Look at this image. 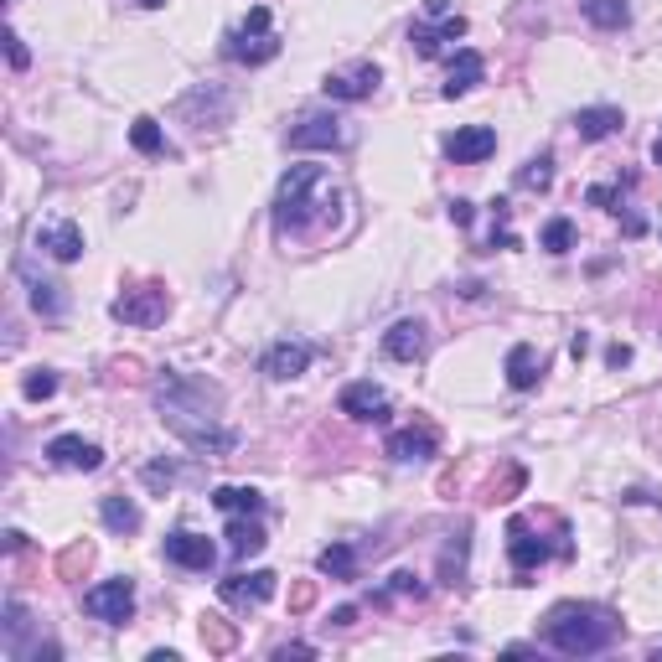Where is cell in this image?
I'll return each mask as SVG.
<instances>
[{"mask_svg":"<svg viewBox=\"0 0 662 662\" xmlns=\"http://www.w3.org/2000/svg\"><path fill=\"white\" fill-rule=\"evenodd\" d=\"M337 207V187L321 166H290L280 176V192H275V233H306L316 223L331 218Z\"/></svg>","mask_w":662,"mask_h":662,"instance_id":"1","label":"cell"},{"mask_svg":"<svg viewBox=\"0 0 662 662\" xmlns=\"http://www.w3.org/2000/svg\"><path fill=\"white\" fill-rule=\"evenodd\" d=\"M616 637H621V621L606 606H575L569 600V606H554L544 621V642L564 657H595L616 647Z\"/></svg>","mask_w":662,"mask_h":662,"instance_id":"2","label":"cell"},{"mask_svg":"<svg viewBox=\"0 0 662 662\" xmlns=\"http://www.w3.org/2000/svg\"><path fill=\"white\" fill-rule=\"evenodd\" d=\"M223 52L233 57V63L244 68H264L280 57V37H275V21H269V6H254L244 21L233 26V32L223 37Z\"/></svg>","mask_w":662,"mask_h":662,"instance_id":"3","label":"cell"},{"mask_svg":"<svg viewBox=\"0 0 662 662\" xmlns=\"http://www.w3.org/2000/svg\"><path fill=\"white\" fill-rule=\"evenodd\" d=\"M161 425L197 456H233L238 450V430L218 425V414H161Z\"/></svg>","mask_w":662,"mask_h":662,"instance_id":"4","label":"cell"},{"mask_svg":"<svg viewBox=\"0 0 662 662\" xmlns=\"http://www.w3.org/2000/svg\"><path fill=\"white\" fill-rule=\"evenodd\" d=\"M156 404H161V414H218L223 388H218V383H207V378L166 373L161 388H156Z\"/></svg>","mask_w":662,"mask_h":662,"instance_id":"5","label":"cell"},{"mask_svg":"<svg viewBox=\"0 0 662 662\" xmlns=\"http://www.w3.org/2000/svg\"><path fill=\"white\" fill-rule=\"evenodd\" d=\"M166 311H171V295L156 280H145V285H135L125 295H114V306H109V316L125 321V326H156V321H166Z\"/></svg>","mask_w":662,"mask_h":662,"instance_id":"6","label":"cell"},{"mask_svg":"<svg viewBox=\"0 0 662 662\" xmlns=\"http://www.w3.org/2000/svg\"><path fill=\"white\" fill-rule=\"evenodd\" d=\"M507 559H513V569H518V585H528L523 575H533L538 564L554 559V544L533 533V518L528 513H518L513 523H507Z\"/></svg>","mask_w":662,"mask_h":662,"instance_id":"7","label":"cell"},{"mask_svg":"<svg viewBox=\"0 0 662 662\" xmlns=\"http://www.w3.org/2000/svg\"><path fill=\"white\" fill-rule=\"evenodd\" d=\"M83 611L109 621V626H125L135 616V585L130 580H104V585H94L83 595Z\"/></svg>","mask_w":662,"mask_h":662,"instance_id":"8","label":"cell"},{"mask_svg":"<svg viewBox=\"0 0 662 662\" xmlns=\"http://www.w3.org/2000/svg\"><path fill=\"white\" fill-rule=\"evenodd\" d=\"M378 83H383L378 63H357V68H347V73H326L321 94H326V99H337V104H357V99H373V94H378Z\"/></svg>","mask_w":662,"mask_h":662,"instance_id":"9","label":"cell"},{"mask_svg":"<svg viewBox=\"0 0 662 662\" xmlns=\"http://www.w3.org/2000/svg\"><path fill=\"white\" fill-rule=\"evenodd\" d=\"M352 135L342 130L337 114H306L300 125L290 130V150H342Z\"/></svg>","mask_w":662,"mask_h":662,"instance_id":"10","label":"cell"},{"mask_svg":"<svg viewBox=\"0 0 662 662\" xmlns=\"http://www.w3.org/2000/svg\"><path fill=\"white\" fill-rule=\"evenodd\" d=\"M275 585H280V575L275 569H238V575H228V580H218V595L228 600V606H264L269 595H275Z\"/></svg>","mask_w":662,"mask_h":662,"instance_id":"11","label":"cell"},{"mask_svg":"<svg viewBox=\"0 0 662 662\" xmlns=\"http://www.w3.org/2000/svg\"><path fill=\"white\" fill-rule=\"evenodd\" d=\"M47 461L63 466V471H99L104 466V450L83 435H52L47 440Z\"/></svg>","mask_w":662,"mask_h":662,"instance_id":"12","label":"cell"},{"mask_svg":"<svg viewBox=\"0 0 662 662\" xmlns=\"http://www.w3.org/2000/svg\"><path fill=\"white\" fill-rule=\"evenodd\" d=\"M311 357H316V352H311L306 342H275V347L259 357V373L275 378V383H290V378H300V373L311 368Z\"/></svg>","mask_w":662,"mask_h":662,"instance_id":"13","label":"cell"},{"mask_svg":"<svg viewBox=\"0 0 662 662\" xmlns=\"http://www.w3.org/2000/svg\"><path fill=\"white\" fill-rule=\"evenodd\" d=\"M492 150H497V130L492 125H466L456 135H445V156L456 166H476V161H487Z\"/></svg>","mask_w":662,"mask_h":662,"instance_id":"14","label":"cell"},{"mask_svg":"<svg viewBox=\"0 0 662 662\" xmlns=\"http://www.w3.org/2000/svg\"><path fill=\"white\" fill-rule=\"evenodd\" d=\"M461 37H466V16H456V11H445L435 26H425V21L409 26V42H414L419 57H440L445 42H461Z\"/></svg>","mask_w":662,"mask_h":662,"instance_id":"15","label":"cell"},{"mask_svg":"<svg viewBox=\"0 0 662 662\" xmlns=\"http://www.w3.org/2000/svg\"><path fill=\"white\" fill-rule=\"evenodd\" d=\"M337 409H342L347 419H388V394H383L373 378H357V383L342 388Z\"/></svg>","mask_w":662,"mask_h":662,"instance_id":"16","label":"cell"},{"mask_svg":"<svg viewBox=\"0 0 662 662\" xmlns=\"http://www.w3.org/2000/svg\"><path fill=\"white\" fill-rule=\"evenodd\" d=\"M166 559L176 569H213L218 549H213V538H202V533H187V528H176L166 538Z\"/></svg>","mask_w":662,"mask_h":662,"instance_id":"17","label":"cell"},{"mask_svg":"<svg viewBox=\"0 0 662 662\" xmlns=\"http://www.w3.org/2000/svg\"><path fill=\"white\" fill-rule=\"evenodd\" d=\"M425 347H430L425 321H394V326L383 331V352L394 357V363H419V357H425Z\"/></svg>","mask_w":662,"mask_h":662,"instance_id":"18","label":"cell"},{"mask_svg":"<svg viewBox=\"0 0 662 662\" xmlns=\"http://www.w3.org/2000/svg\"><path fill=\"white\" fill-rule=\"evenodd\" d=\"M383 450H388L394 461H430L435 450H440V440H435L430 425H409V430H394V435H388Z\"/></svg>","mask_w":662,"mask_h":662,"instance_id":"19","label":"cell"},{"mask_svg":"<svg viewBox=\"0 0 662 662\" xmlns=\"http://www.w3.org/2000/svg\"><path fill=\"white\" fill-rule=\"evenodd\" d=\"M37 249H47L52 259H63V264H73L78 254H83V228L78 223H42L37 228Z\"/></svg>","mask_w":662,"mask_h":662,"instance_id":"20","label":"cell"},{"mask_svg":"<svg viewBox=\"0 0 662 662\" xmlns=\"http://www.w3.org/2000/svg\"><path fill=\"white\" fill-rule=\"evenodd\" d=\"M16 275L26 280V295H32V311H37V316L57 321V316L68 311V295H63V285H52V280L32 275V269H26V264H16Z\"/></svg>","mask_w":662,"mask_h":662,"instance_id":"21","label":"cell"},{"mask_svg":"<svg viewBox=\"0 0 662 662\" xmlns=\"http://www.w3.org/2000/svg\"><path fill=\"white\" fill-rule=\"evenodd\" d=\"M502 368H507V383L528 394V388H538V378H544V352H538L533 342H518L513 352H507Z\"/></svg>","mask_w":662,"mask_h":662,"instance_id":"22","label":"cell"},{"mask_svg":"<svg viewBox=\"0 0 662 662\" xmlns=\"http://www.w3.org/2000/svg\"><path fill=\"white\" fill-rule=\"evenodd\" d=\"M481 78H487V63H481V52L461 47V52H456V63H450V78H445L440 94H445V99H461V94H471Z\"/></svg>","mask_w":662,"mask_h":662,"instance_id":"23","label":"cell"},{"mask_svg":"<svg viewBox=\"0 0 662 662\" xmlns=\"http://www.w3.org/2000/svg\"><path fill=\"white\" fill-rule=\"evenodd\" d=\"M228 549H233V559H249V554H259L264 544H269V533H264V523L259 518H249V513H233V523H228Z\"/></svg>","mask_w":662,"mask_h":662,"instance_id":"24","label":"cell"},{"mask_svg":"<svg viewBox=\"0 0 662 662\" xmlns=\"http://www.w3.org/2000/svg\"><path fill=\"white\" fill-rule=\"evenodd\" d=\"M621 125H626V119H621V109H611V104H595V109H580V114H575L580 140H611Z\"/></svg>","mask_w":662,"mask_h":662,"instance_id":"25","label":"cell"},{"mask_svg":"<svg viewBox=\"0 0 662 662\" xmlns=\"http://www.w3.org/2000/svg\"><path fill=\"white\" fill-rule=\"evenodd\" d=\"M580 11H585L590 26H600V32H621V26L631 21L626 0H580Z\"/></svg>","mask_w":662,"mask_h":662,"instance_id":"26","label":"cell"},{"mask_svg":"<svg viewBox=\"0 0 662 662\" xmlns=\"http://www.w3.org/2000/svg\"><path fill=\"white\" fill-rule=\"evenodd\" d=\"M99 518H104V528H109V533L125 538V533H135V528H140V507H135L130 497H104V502H99Z\"/></svg>","mask_w":662,"mask_h":662,"instance_id":"27","label":"cell"},{"mask_svg":"<svg viewBox=\"0 0 662 662\" xmlns=\"http://www.w3.org/2000/svg\"><path fill=\"white\" fill-rule=\"evenodd\" d=\"M213 507H218V513H249V518H259L264 497L254 487H213Z\"/></svg>","mask_w":662,"mask_h":662,"instance_id":"28","label":"cell"},{"mask_svg":"<svg viewBox=\"0 0 662 662\" xmlns=\"http://www.w3.org/2000/svg\"><path fill=\"white\" fill-rule=\"evenodd\" d=\"M466 554H471V528H461V533L445 544V554H440V580H445V585H461V580H466Z\"/></svg>","mask_w":662,"mask_h":662,"instance_id":"29","label":"cell"},{"mask_svg":"<svg viewBox=\"0 0 662 662\" xmlns=\"http://www.w3.org/2000/svg\"><path fill=\"white\" fill-rule=\"evenodd\" d=\"M316 569L331 575V580H357V549L352 544H331V549H321Z\"/></svg>","mask_w":662,"mask_h":662,"instance_id":"30","label":"cell"},{"mask_svg":"<svg viewBox=\"0 0 662 662\" xmlns=\"http://www.w3.org/2000/svg\"><path fill=\"white\" fill-rule=\"evenodd\" d=\"M202 647L213 652V657H228L238 647V626L223 621V616H202Z\"/></svg>","mask_w":662,"mask_h":662,"instance_id":"31","label":"cell"},{"mask_svg":"<svg viewBox=\"0 0 662 662\" xmlns=\"http://www.w3.org/2000/svg\"><path fill=\"white\" fill-rule=\"evenodd\" d=\"M26 631H32V621H26V606L11 595V600H6V657H11V662H21V652H26Z\"/></svg>","mask_w":662,"mask_h":662,"instance_id":"32","label":"cell"},{"mask_svg":"<svg viewBox=\"0 0 662 662\" xmlns=\"http://www.w3.org/2000/svg\"><path fill=\"white\" fill-rule=\"evenodd\" d=\"M549 182H554V156H549V150H544V156H528L523 171H518V187L523 192H549Z\"/></svg>","mask_w":662,"mask_h":662,"instance_id":"33","label":"cell"},{"mask_svg":"<svg viewBox=\"0 0 662 662\" xmlns=\"http://www.w3.org/2000/svg\"><path fill=\"white\" fill-rule=\"evenodd\" d=\"M130 145L140 150V156H161V150H166V135H161V125H156L150 114H140L135 125H130Z\"/></svg>","mask_w":662,"mask_h":662,"instance_id":"34","label":"cell"},{"mask_svg":"<svg viewBox=\"0 0 662 662\" xmlns=\"http://www.w3.org/2000/svg\"><path fill=\"white\" fill-rule=\"evenodd\" d=\"M88 564H94V544H83V538H78V544H68L63 554H57V580H78Z\"/></svg>","mask_w":662,"mask_h":662,"instance_id":"35","label":"cell"},{"mask_svg":"<svg viewBox=\"0 0 662 662\" xmlns=\"http://www.w3.org/2000/svg\"><path fill=\"white\" fill-rule=\"evenodd\" d=\"M394 595L425 600V580H419V575H409V569H399V575L388 580V590H378V595H373V606H388V600H394Z\"/></svg>","mask_w":662,"mask_h":662,"instance_id":"36","label":"cell"},{"mask_svg":"<svg viewBox=\"0 0 662 662\" xmlns=\"http://www.w3.org/2000/svg\"><path fill=\"white\" fill-rule=\"evenodd\" d=\"M544 249L549 254H569V249H575V223H569V218H549L544 223Z\"/></svg>","mask_w":662,"mask_h":662,"instance_id":"37","label":"cell"},{"mask_svg":"<svg viewBox=\"0 0 662 662\" xmlns=\"http://www.w3.org/2000/svg\"><path fill=\"white\" fill-rule=\"evenodd\" d=\"M21 394L32 399V404L52 399V394H57V373H52V368H37V373H26V378H21Z\"/></svg>","mask_w":662,"mask_h":662,"instance_id":"38","label":"cell"},{"mask_svg":"<svg viewBox=\"0 0 662 662\" xmlns=\"http://www.w3.org/2000/svg\"><path fill=\"white\" fill-rule=\"evenodd\" d=\"M140 476H145V487H150V492H161V497L176 487V466H171V461H150Z\"/></svg>","mask_w":662,"mask_h":662,"instance_id":"39","label":"cell"},{"mask_svg":"<svg viewBox=\"0 0 662 662\" xmlns=\"http://www.w3.org/2000/svg\"><path fill=\"white\" fill-rule=\"evenodd\" d=\"M492 218H497V223H507V202H502V197L492 202ZM487 249H518V238L507 233V228H492V244H487Z\"/></svg>","mask_w":662,"mask_h":662,"instance_id":"40","label":"cell"},{"mask_svg":"<svg viewBox=\"0 0 662 662\" xmlns=\"http://www.w3.org/2000/svg\"><path fill=\"white\" fill-rule=\"evenodd\" d=\"M316 606V580H300V585H290V611L300 616V611H311Z\"/></svg>","mask_w":662,"mask_h":662,"instance_id":"41","label":"cell"},{"mask_svg":"<svg viewBox=\"0 0 662 662\" xmlns=\"http://www.w3.org/2000/svg\"><path fill=\"white\" fill-rule=\"evenodd\" d=\"M621 187H631V176H626ZM621 187H590L585 202H590V207H616V202H621Z\"/></svg>","mask_w":662,"mask_h":662,"instance_id":"42","label":"cell"},{"mask_svg":"<svg viewBox=\"0 0 662 662\" xmlns=\"http://www.w3.org/2000/svg\"><path fill=\"white\" fill-rule=\"evenodd\" d=\"M6 57H11V68H16V73H21L26 63H32V52L21 47V37H16V32H6Z\"/></svg>","mask_w":662,"mask_h":662,"instance_id":"43","label":"cell"},{"mask_svg":"<svg viewBox=\"0 0 662 662\" xmlns=\"http://www.w3.org/2000/svg\"><path fill=\"white\" fill-rule=\"evenodd\" d=\"M450 223H456V228H471V223H476V207H471L466 197H456V202H450Z\"/></svg>","mask_w":662,"mask_h":662,"instance_id":"44","label":"cell"},{"mask_svg":"<svg viewBox=\"0 0 662 662\" xmlns=\"http://www.w3.org/2000/svg\"><path fill=\"white\" fill-rule=\"evenodd\" d=\"M290 657H316V647L311 642H285V647H275V662H290Z\"/></svg>","mask_w":662,"mask_h":662,"instance_id":"45","label":"cell"},{"mask_svg":"<svg viewBox=\"0 0 662 662\" xmlns=\"http://www.w3.org/2000/svg\"><path fill=\"white\" fill-rule=\"evenodd\" d=\"M331 626H337V631H352V626H357V606H342V611H331Z\"/></svg>","mask_w":662,"mask_h":662,"instance_id":"46","label":"cell"},{"mask_svg":"<svg viewBox=\"0 0 662 662\" xmlns=\"http://www.w3.org/2000/svg\"><path fill=\"white\" fill-rule=\"evenodd\" d=\"M606 363H611V368H626V363H631V347H626V342L606 347Z\"/></svg>","mask_w":662,"mask_h":662,"instance_id":"47","label":"cell"},{"mask_svg":"<svg viewBox=\"0 0 662 662\" xmlns=\"http://www.w3.org/2000/svg\"><path fill=\"white\" fill-rule=\"evenodd\" d=\"M114 378H140V357H125V363H114Z\"/></svg>","mask_w":662,"mask_h":662,"instance_id":"48","label":"cell"},{"mask_svg":"<svg viewBox=\"0 0 662 662\" xmlns=\"http://www.w3.org/2000/svg\"><path fill=\"white\" fill-rule=\"evenodd\" d=\"M26 549V533L21 528H6V554H21Z\"/></svg>","mask_w":662,"mask_h":662,"instance_id":"49","label":"cell"},{"mask_svg":"<svg viewBox=\"0 0 662 662\" xmlns=\"http://www.w3.org/2000/svg\"><path fill=\"white\" fill-rule=\"evenodd\" d=\"M569 352H575V357H585V352H590V337H585V331H575V342H569Z\"/></svg>","mask_w":662,"mask_h":662,"instance_id":"50","label":"cell"},{"mask_svg":"<svg viewBox=\"0 0 662 662\" xmlns=\"http://www.w3.org/2000/svg\"><path fill=\"white\" fill-rule=\"evenodd\" d=\"M652 161L662 166V130H657V140H652Z\"/></svg>","mask_w":662,"mask_h":662,"instance_id":"51","label":"cell"},{"mask_svg":"<svg viewBox=\"0 0 662 662\" xmlns=\"http://www.w3.org/2000/svg\"><path fill=\"white\" fill-rule=\"evenodd\" d=\"M140 6H145V11H156V6H166V0H140Z\"/></svg>","mask_w":662,"mask_h":662,"instance_id":"52","label":"cell"},{"mask_svg":"<svg viewBox=\"0 0 662 662\" xmlns=\"http://www.w3.org/2000/svg\"><path fill=\"white\" fill-rule=\"evenodd\" d=\"M657 657H662V647H657Z\"/></svg>","mask_w":662,"mask_h":662,"instance_id":"53","label":"cell"}]
</instances>
